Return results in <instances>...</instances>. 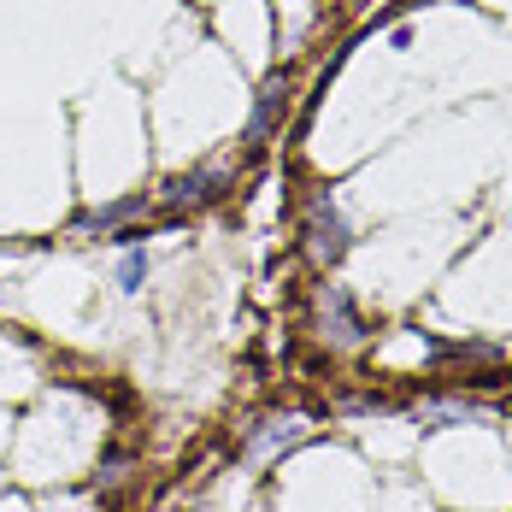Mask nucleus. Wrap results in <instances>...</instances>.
<instances>
[{
    "label": "nucleus",
    "mask_w": 512,
    "mask_h": 512,
    "mask_svg": "<svg viewBox=\"0 0 512 512\" xmlns=\"http://www.w3.org/2000/svg\"><path fill=\"white\" fill-rule=\"evenodd\" d=\"M307 254L318 265H336L348 254V218L336 212L330 195H312V206H307Z\"/></svg>",
    "instance_id": "nucleus-1"
},
{
    "label": "nucleus",
    "mask_w": 512,
    "mask_h": 512,
    "mask_svg": "<svg viewBox=\"0 0 512 512\" xmlns=\"http://www.w3.org/2000/svg\"><path fill=\"white\" fill-rule=\"evenodd\" d=\"M212 183H218V171H189V177H171L159 195H165V206H183V201L195 206V201H212L218 195Z\"/></svg>",
    "instance_id": "nucleus-3"
},
{
    "label": "nucleus",
    "mask_w": 512,
    "mask_h": 512,
    "mask_svg": "<svg viewBox=\"0 0 512 512\" xmlns=\"http://www.w3.org/2000/svg\"><path fill=\"white\" fill-rule=\"evenodd\" d=\"M130 212H142V195H130V201H118V206H101V212H89V218H77V230H112L118 218H130Z\"/></svg>",
    "instance_id": "nucleus-5"
},
{
    "label": "nucleus",
    "mask_w": 512,
    "mask_h": 512,
    "mask_svg": "<svg viewBox=\"0 0 512 512\" xmlns=\"http://www.w3.org/2000/svg\"><path fill=\"white\" fill-rule=\"evenodd\" d=\"M418 418H424V424H489V412L465 407V401H424Z\"/></svg>",
    "instance_id": "nucleus-4"
},
{
    "label": "nucleus",
    "mask_w": 512,
    "mask_h": 512,
    "mask_svg": "<svg viewBox=\"0 0 512 512\" xmlns=\"http://www.w3.org/2000/svg\"><path fill=\"white\" fill-rule=\"evenodd\" d=\"M318 318H324V336H330V342H342V348H348V342H359L354 301H348L342 289H324V295H318Z\"/></svg>",
    "instance_id": "nucleus-2"
},
{
    "label": "nucleus",
    "mask_w": 512,
    "mask_h": 512,
    "mask_svg": "<svg viewBox=\"0 0 512 512\" xmlns=\"http://www.w3.org/2000/svg\"><path fill=\"white\" fill-rule=\"evenodd\" d=\"M271 112H277V83L259 95V106H254V118H248V142H265L271 136Z\"/></svg>",
    "instance_id": "nucleus-7"
},
{
    "label": "nucleus",
    "mask_w": 512,
    "mask_h": 512,
    "mask_svg": "<svg viewBox=\"0 0 512 512\" xmlns=\"http://www.w3.org/2000/svg\"><path fill=\"white\" fill-rule=\"evenodd\" d=\"M142 277H148V254H142V248H130V254L118 259V289H124V295H136V289H142Z\"/></svg>",
    "instance_id": "nucleus-6"
}]
</instances>
